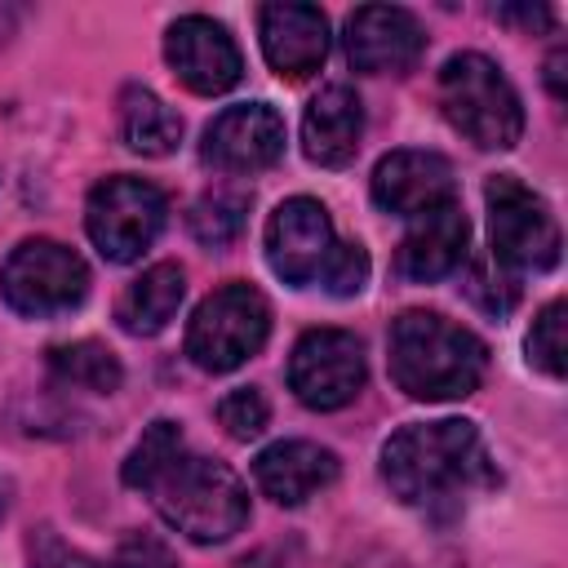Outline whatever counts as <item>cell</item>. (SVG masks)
Returning a JSON list of instances; mask_svg holds the SVG:
<instances>
[{"mask_svg":"<svg viewBox=\"0 0 568 568\" xmlns=\"http://www.w3.org/2000/svg\"><path fill=\"white\" fill-rule=\"evenodd\" d=\"M257 40L275 75L306 80L328 58V18L315 4H262L257 9Z\"/></svg>","mask_w":568,"mask_h":568,"instance_id":"5bb4252c","label":"cell"},{"mask_svg":"<svg viewBox=\"0 0 568 568\" xmlns=\"http://www.w3.org/2000/svg\"><path fill=\"white\" fill-rule=\"evenodd\" d=\"M186 297V275L178 262H155L146 266L115 302V320L124 333L133 337H155L160 328H169V320L178 315Z\"/></svg>","mask_w":568,"mask_h":568,"instance_id":"d6986e66","label":"cell"},{"mask_svg":"<svg viewBox=\"0 0 568 568\" xmlns=\"http://www.w3.org/2000/svg\"><path fill=\"white\" fill-rule=\"evenodd\" d=\"M466 297L488 311V315H506L515 302H519V284L510 271H501L497 262H470V275H466Z\"/></svg>","mask_w":568,"mask_h":568,"instance_id":"484cf974","label":"cell"},{"mask_svg":"<svg viewBox=\"0 0 568 568\" xmlns=\"http://www.w3.org/2000/svg\"><path fill=\"white\" fill-rule=\"evenodd\" d=\"M546 84H550L555 98H564V49L550 53V62H546Z\"/></svg>","mask_w":568,"mask_h":568,"instance_id":"f1b7e54d","label":"cell"},{"mask_svg":"<svg viewBox=\"0 0 568 568\" xmlns=\"http://www.w3.org/2000/svg\"><path fill=\"white\" fill-rule=\"evenodd\" d=\"M488 346L439 311H404L390 324V377L408 399L444 404L479 390Z\"/></svg>","mask_w":568,"mask_h":568,"instance_id":"3957f363","label":"cell"},{"mask_svg":"<svg viewBox=\"0 0 568 568\" xmlns=\"http://www.w3.org/2000/svg\"><path fill=\"white\" fill-rule=\"evenodd\" d=\"M337 248V235H333V217L320 200L311 195H293L284 200L271 217H266V262L271 271L302 288V284H315L328 266Z\"/></svg>","mask_w":568,"mask_h":568,"instance_id":"30bf717a","label":"cell"},{"mask_svg":"<svg viewBox=\"0 0 568 568\" xmlns=\"http://www.w3.org/2000/svg\"><path fill=\"white\" fill-rule=\"evenodd\" d=\"M364 346L346 328H306L288 355V390L315 413L346 408L364 390Z\"/></svg>","mask_w":568,"mask_h":568,"instance_id":"9c48e42d","label":"cell"},{"mask_svg":"<svg viewBox=\"0 0 568 568\" xmlns=\"http://www.w3.org/2000/svg\"><path fill=\"white\" fill-rule=\"evenodd\" d=\"M120 138L138 155H169L182 142V120L164 98L142 84H129L120 93Z\"/></svg>","mask_w":568,"mask_h":568,"instance_id":"ffe728a7","label":"cell"},{"mask_svg":"<svg viewBox=\"0 0 568 568\" xmlns=\"http://www.w3.org/2000/svg\"><path fill=\"white\" fill-rule=\"evenodd\" d=\"M564 311H568L564 297L546 302V306L537 311L532 328H528V342H524L528 364L541 368L546 377H564V368H568V359H564Z\"/></svg>","mask_w":568,"mask_h":568,"instance_id":"cb8c5ba5","label":"cell"},{"mask_svg":"<svg viewBox=\"0 0 568 568\" xmlns=\"http://www.w3.org/2000/svg\"><path fill=\"white\" fill-rule=\"evenodd\" d=\"M164 217H169L164 191L133 173L102 178L84 204V231L106 262H138L160 240Z\"/></svg>","mask_w":568,"mask_h":568,"instance_id":"52a82bcc","label":"cell"},{"mask_svg":"<svg viewBox=\"0 0 568 568\" xmlns=\"http://www.w3.org/2000/svg\"><path fill=\"white\" fill-rule=\"evenodd\" d=\"M266 337H271L266 297L253 284L231 280L195 306L186 324V355L204 373H235L244 359H253L266 346Z\"/></svg>","mask_w":568,"mask_h":568,"instance_id":"5b68a950","label":"cell"},{"mask_svg":"<svg viewBox=\"0 0 568 568\" xmlns=\"http://www.w3.org/2000/svg\"><path fill=\"white\" fill-rule=\"evenodd\" d=\"M124 484L142 488L160 519L195 546L231 541L248 524V493L226 462L186 448L178 422L160 417L142 430L124 462Z\"/></svg>","mask_w":568,"mask_h":568,"instance_id":"6da1fadb","label":"cell"},{"mask_svg":"<svg viewBox=\"0 0 568 568\" xmlns=\"http://www.w3.org/2000/svg\"><path fill=\"white\" fill-rule=\"evenodd\" d=\"M439 111L479 151H510L524 133L519 93L484 53H453L439 67Z\"/></svg>","mask_w":568,"mask_h":568,"instance_id":"277c9868","label":"cell"},{"mask_svg":"<svg viewBox=\"0 0 568 568\" xmlns=\"http://www.w3.org/2000/svg\"><path fill=\"white\" fill-rule=\"evenodd\" d=\"M373 200L382 213L417 217L453 200V164L439 151H390L373 169Z\"/></svg>","mask_w":568,"mask_h":568,"instance_id":"9a60e30c","label":"cell"},{"mask_svg":"<svg viewBox=\"0 0 568 568\" xmlns=\"http://www.w3.org/2000/svg\"><path fill=\"white\" fill-rule=\"evenodd\" d=\"M31 568H178V564L169 559L164 546H155L146 537H133L111 559H98V555H84V550L67 546L53 528H40L31 537Z\"/></svg>","mask_w":568,"mask_h":568,"instance_id":"44dd1931","label":"cell"},{"mask_svg":"<svg viewBox=\"0 0 568 568\" xmlns=\"http://www.w3.org/2000/svg\"><path fill=\"white\" fill-rule=\"evenodd\" d=\"M4 510H9V497H4V479H0V519H4Z\"/></svg>","mask_w":568,"mask_h":568,"instance_id":"f546056e","label":"cell"},{"mask_svg":"<svg viewBox=\"0 0 568 568\" xmlns=\"http://www.w3.org/2000/svg\"><path fill=\"white\" fill-rule=\"evenodd\" d=\"M244 217H248V195L217 186V191H204V195L191 204V217H186V222H191V235H195L200 244L222 248V244H231V240L244 231Z\"/></svg>","mask_w":568,"mask_h":568,"instance_id":"603a6c76","label":"cell"},{"mask_svg":"<svg viewBox=\"0 0 568 568\" xmlns=\"http://www.w3.org/2000/svg\"><path fill=\"white\" fill-rule=\"evenodd\" d=\"M422 49V22L399 4H359L346 18V58L364 75H404Z\"/></svg>","mask_w":568,"mask_h":568,"instance_id":"4fadbf2b","label":"cell"},{"mask_svg":"<svg viewBox=\"0 0 568 568\" xmlns=\"http://www.w3.org/2000/svg\"><path fill=\"white\" fill-rule=\"evenodd\" d=\"M253 479L275 506H302L337 479V453L311 439H280L253 457Z\"/></svg>","mask_w":568,"mask_h":568,"instance_id":"e0dca14e","label":"cell"},{"mask_svg":"<svg viewBox=\"0 0 568 568\" xmlns=\"http://www.w3.org/2000/svg\"><path fill=\"white\" fill-rule=\"evenodd\" d=\"M320 284H324L333 297H355V293L368 284V248H364L359 240L337 244L333 257H328V266H324V275H320Z\"/></svg>","mask_w":568,"mask_h":568,"instance_id":"4316f807","label":"cell"},{"mask_svg":"<svg viewBox=\"0 0 568 568\" xmlns=\"http://www.w3.org/2000/svg\"><path fill=\"white\" fill-rule=\"evenodd\" d=\"M217 422H222V430L231 435V439H257L262 430H266V422H271V408H266V395L257 390V386H235L231 395H222V404H217Z\"/></svg>","mask_w":568,"mask_h":568,"instance_id":"d4e9b609","label":"cell"},{"mask_svg":"<svg viewBox=\"0 0 568 568\" xmlns=\"http://www.w3.org/2000/svg\"><path fill=\"white\" fill-rule=\"evenodd\" d=\"M49 373L58 377V382H67V386H75V390H93V395H111V390H120V382H124V368H120V359H115V351L111 346H102V342H62V346H53L49 351Z\"/></svg>","mask_w":568,"mask_h":568,"instance_id":"7402d4cb","label":"cell"},{"mask_svg":"<svg viewBox=\"0 0 568 568\" xmlns=\"http://www.w3.org/2000/svg\"><path fill=\"white\" fill-rule=\"evenodd\" d=\"M4 302L27 320H49L84 302L89 266L75 248L58 240H22L0 266Z\"/></svg>","mask_w":568,"mask_h":568,"instance_id":"ba28073f","label":"cell"},{"mask_svg":"<svg viewBox=\"0 0 568 568\" xmlns=\"http://www.w3.org/2000/svg\"><path fill=\"white\" fill-rule=\"evenodd\" d=\"M382 479L404 506L426 515H453L470 488L493 479V470L475 422L439 417L413 422L382 444Z\"/></svg>","mask_w":568,"mask_h":568,"instance_id":"7a4b0ae2","label":"cell"},{"mask_svg":"<svg viewBox=\"0 0 568 568\" xmlns=\"http://www.w3.org/2000/svg\"><path fill=\"white\" fill-rule=\"evenodd\" d=\"M200 155L222 173H262L284 155V120L271 102H235L204 129Z\"/></svg>","mask_w":568,"mask_h":568,"instance_id":"7c38bea8","label":"cell"},{"mask_svg":"<svg viewBox=\"0 0 568 568\" xmlns=\"http://www.w3.org/2000/svg\"><path fill=\"white\" fill-rule=\"evenodd\" d=\"M164 62L200 98L226 93L244 75V58H240L231 31L204 13H186L164 31Z\"/></svg>","mask_w":568,"mask_h":568,"instance_id":"8fae6325","label":"cell"},{"mask_svg":"<svg viewBox=\"0 0 568 568\" xmlns=\"http://www.w3.org/2000/svg\"><path fill=\"white\" fill-rule=\"evenodd\" d=\"M466 240H470L466 213L453 200H444V204H435V209H426V213L413 217L408 235L399 240L395 271L404 280H413V284H435V280H444L448 271L462 266Z\"/></svg>","mask_w":568,"mask_h":568,"instance_id":"2e32d148","label":"cell"},{"mask_svg":"<svg viewBox=\"0 0 568 568\" xmlns=\"http://www.w3.org/2000/svg\"><path fill=\"white\" fill-rule=\"evenodd\" d=\"M484 204H488V240H493V262L510 275H537L559 262V222L550 204L524 186L515 173H493L484 182Z\"/></svg>","mask_w":568,"mask_h":568,"instance_id":"8992f818","label":"cell"},{"mask_svg":"<svg viewBox=\"0 0 568 568\" xmlns=\"http://www.w3.org/2000/svg\"><path fill=\"white\" fill-rule=\"evenodd\" d=\"M493 18H497V22H515V27H524V31H546V27L555 22V13H550L546 4H497Z\"/></svg>","mask_w":568,"mask_h":568,"instance_id":"83f0119b","label":"cell"},{"mask_svg":"<svg viewBox=\"0 0 568 568\" xmlns=\"http://www.w3.org/2000/svg\"><path fill=\"white\" fill-rule=\"evenodd\" d=\"M364 106L351 84H328L311 98L302 115V151L320 169H346L359 155Z\"/></svg>","mask_w":568,"mask_h":568,"instance_id":"ac0fdd59","label":"cell"}]
</instances>
